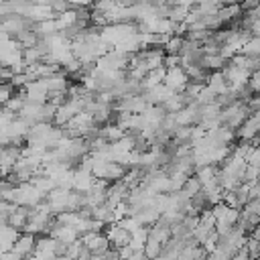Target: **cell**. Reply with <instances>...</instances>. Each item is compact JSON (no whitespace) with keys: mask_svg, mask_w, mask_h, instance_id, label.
Instances as JSON below:
<instances>
[{"mask_svg":"<svg viewBox=\"0 0 260 260\" xmlns=\"http://www.w3.org/2000/svg\"><path fill=\"white\" fill-rule=\"evenodd\" d=\"M162 83H165L169 89H173L175 93H179V91H183V89H185V85L189 83V77H187L185 69H183L181 65H177V67L167 69V75H165Z\"/></svg>","mask_w":260,"mask_h":260,"instance_id":"6da1fadb","label":"cell"},{"mask_svg":"<svg viewBox=\"0 0 260 260\" xmlns=\"http://www.w3.org/2000/svg\"><path fill=\"white\" fill-rule=\"evenodd\" d=\"M35 234H20L18 238H16V242H14V246H12V252L20 258V260H24V258H28V256H32L35 254Z\"/></svg>","mask_w":260,"mask_h":260,"instance_id":"7a4b0ae2","label":"cell"},{"mask_svg":"<svg viewBox=\"0 0 260 260\" xmlns=\"http://www.w3.org/2000/svg\"><path fill=\"white\" fill-rule=\"evenodd\" d=\"M205 83H207V87H211L215 91V95H221V93L230 91V85H228V81H225V77H223L221 71H213L211 75H207V81Z\"/></svg>","mask_w":260,"mask_h":260,"instance_id":"3957f363","label":"cell"},{"mask_svg":"<svg viewBox=\"0 0 260 260\" xmlns=\"http://www.w3.org/2000/svg\"><path fill=\"white\" fill-rule=\"evenodd\" d=\"M199 191H201V183H199V179H197L195 175H189L187 181H185V185H183V193H185L187 197H193V195H197Z\"/></svg>","mask_w":260,"mask_h":260,"instance_id":"277c9868","label":"cell"},{"mask_svg":"<svg viewBox=\"0 0 260 260\" xmlns=\"http://www.w3.org/2000/svg\"><path fill=\"white\" fill-rule=\"evenodd\" d=\"M144 256L148 258V260H152V258H156V256H160V252H162V244H158V242H154V240H146L144 242Z\"/></svg>","mask_w":260,"mask_h":260,"instance_id":"5b68a950","label":"cell"},{"mask_svg":"<svg viewBox=\"0 0 260 260\" xmlns=\"http://www.w3.org/2000/svg\"><path fill=\"white\" fill-rule=\"evenodd\" d=\"M246 162L254 165V167H260V146H252V150L246 156Z\"/></svg>","mask_w":260,"mask_h":260,"instance_id":"8992f818","label":"cell"},{"mask_svg":"<svg viewBox=\"0 0 260 260\" xmlns=\"http://www.w3.org/2000/svg\"><path fill=\"white\" fill-rule=\"evenodd\" d=\"M67 246H69L67 242L55 238V244H53V252H55V256H65V254H67Z\"/></svg>","mask_w":260,"mask_h":260,"instance_id":"52a82bcc","label":"cell"},{"mask_svg":"<svg viewBox=\"0 0 260 260\" xmlns=\"http://www.w3.org/2000/svg\"><path fill=\"white\" fill-rule=\"evenodd\" d=\"M244 209L250 211V213L260 215V199H248V201L244 203Z\"/></svg>","mask_w":260,"mask_h":260,"instance_id":"ba28073f","label":"cell"},{"mask_svg":"<svg viewBox=\"0 0 260 260\" xmlns=\"http://www.w3.org/2000/svg\"><path fill=\"white\" fill-rule=\"evenodd\" d=\"M152 260H171V258H167V256L160 254V256H156V258H152Z\"/></svg>","mask_w":260,"mask_h":260,"instance_id":"9c48e42d","label":"cell"}]
</instances>
